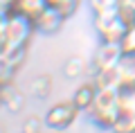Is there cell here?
Instances as JSON below:
<instances>
[{
    "instance_id": "obj_10",
    "label": "cell",
    "mask_w": 135,
    "mask_h": 133,
    "mask_svg": "<svg viewBox=\"0 0 135 133\" xmlns=\"http://www.w3.org/2000/svg\"><path fill=\"white\" fill-rule=\"evenodd\" d=\"M110 133H135V111L119 108V115H117Z\"/></svg>"
},
{
    "instance_id": "obj_1",
    "label": "cell",
    "mask_w": 135,
    "mask_h": 133,
    "mask_svg": "<svg viewBox=\"0 0 135 133\" xmlns=\"http://www.w3.org/2000/svg\"><path fill=\"white\" fill-rule=\"evenodd\" d=\"M88 113L97 126H101L104 131H110L119 115V88H97L95 104Z\"/></svg>"
},
{
    "instance_id": "obj_3",
    "label": "cell",
    "mask_w": 135,
    "mask_h": 133,
    "mask_svg": "<svg viewBox=\"0 0 135 133\" xmlns=\"http://www.w3.org/2000/svg\"><path fill=\"white\" fill-rule=\"evenodd\" d=\"M79 115V108L72 104V102H61V104H54L45 111V117H43V124L52 131H65L74 124Z\"/></svg>"
},
{
    "instance_id": "obj_8",
    "label": "cell",
    "mask_w": 135,
    "mask_h": 133,
    "mask_svg": "<svg viewBox=\"0 0 135 133\" xmlns=\"http://www.w3.org/2000/svg\"><path fill=\"white\" fill-rule=\"evenodd\" d=\"M119 70V79H122V88L126 86H135V52L133 54H124L117 66Z\"/></svg>"
},
{
    "instance_id": "obj_5",
    "label": "cell",
    "mask_w": 135,
    "mask_h": 133,
    "mask_svg": "<svg viewBox=\"0 0 135 133\" xmlns=\"http://www.w3.org/2000/svg\"><path fill=\"white\" fill-rule=\"evenodd\" d=\"M63 20H65V16H63L59 9H54V7L47 5L38 16H36V18H34V32H41V34H56L59 29H61Z\"/></svg>"
},
{
    "instance_id": "obj_18",
    "label": "cell",
    "mask_w": 135,
    "mask_h": 133,
    "mask_svg": "<svg viewBox=\"0 0 135 133\" xmlns=\"http://www.w3.org/2000/svg\"><path fill=\"white\" fill-rule=\"evenodd\" d=\"M0 133H2V131H0Z\"/></svg>"
},
{
    "instance_id": "obj_9",
    "label": "cell",
    "mask_w": 135,
    "mask_h": 133,
    "mask_svg": "<svg viewBox=\"0 0 135 133\" xmlns=\"http://www.w3.org/2000/svg\"><path fill=\"white\" fill-rule=\"evenodd\" d=\"M2 106L9 113H18L25 106V97L20 90H14L11 86H2Z\"/></svg>"
},
{
    "instance_id": "obj_11",
    "label": "cell",
    "mask_w": 135,
    "mask_h": 133,
    "mask_svg": "<svg viewBox=\"0 0 135 133\" xmlns=\"http://www.w3.org/2000/svg\"><path fill=\"white\" fill-rule=\"evenodd\" d=\"M32 93H34V97H38V99H47V97L52 95V79L45 77V75L36 77L34 84H32Z\"/></svg>"
},
{
    "instance_id": "obj_16",
    "label": "cell",
    "mask_w": 135,
    "mask_h": 133,
    "mask_svg": "<svg viewBox=\"0 0 135 133\" xmlns=\"http://www.w3.org/2000/svg\"><path fill=\"white\" fill-rule=\"evenodd\" d=\"M119 0H92V11L99 9V7H117Z\"/></svg>"
},
{
    "instance_id": "obj_13",
    "label": "cell",
    "mask_w": 135,
    "mask_h": 133,
    "mask_svg": "<svg viewBox=\"0 0 135 133\" xmlns=\"http://www.w3.org/2000/svg\"><path fill=\"white\" fill-rule=\"evenodd\" d=\"M45 2H47L50 7H54V9H59L65 18H70V16L79 9V0H45Z\"/></svg>"
},
{
    "instance_id": "obj_7",
    "label": "cell",
    "mask_w": 135,
    "mask_h": 133,
    "mask_svg": "<svg viewBox=\"0 0 135 133\" xmlns=\"http://www.w3.org/2000/svg\"><path fill=\"white\" fill-rule=\"evenodd\" d=\"M45 7H47L45 0H16V5H14V9H11V11L25 16V18H29L34 23V18H36Z\"/></svg>"
},
{
    "instance_id": "obj_6",
    "label": "cell",
    "mask_w": 135,
    "mask_h": 133,
    "mask_svg": "<svg viewBox=\"0 0 135 133\" xmlns=\"http://www.w3.org/2000/svg\"><path fill=\"white\" fill-rule=\"evenodd\" d=\"M95 97H97V84L95 81H86L74 90L70 102L79 108V113H88L92 108V104H95Z\"/></svg>"
},
{
    "instance_id": "obj_4",
    "label": "cell",
    "mask_w": 135,
    "mask_h": 133,
    "mask_svg": "<svg viewBox=\"0 0 135 133\" xmlns=\"http://www.w3.org/2000/svg\"><path fill=\"white\" fill-rule=\"evenodd\" d=\"M122 57H124L122 43L101 41L97 52H95V57H92V66H95V70H113V68L119 66Z\"/></svg>"
},
{
    "instance_id": "obj_12",
    "label": "cell",
    "mask_w": 135,
    "mask_h": 133,
    "mask_svg": "<svg viewBox=\"0 0 135 133\" xmlns=\"http://www.w3.org/2000/svg\"><path fill=\"white\" fill-rule=\"evenodd\" d=\"M83 72H86V63H83V59H79V57L68 59V63L63 66V75H65L68 79H79Z\"/></svg>"
},
{
    "instance_id": "obj_15",
    "label": "cell",
    "mask_w": 135,
    "mask_h": 133,
    "mask_svg": "<svg viewBox=\"0 0 135 133\" xmlns=\"http://www.w3.org/2000/svg\"><path fill=\"white\" fill-rule=\"evenodd\" d=\"M23 133H41V120L38 117H27L23 122Z\"/></svg>"
},
{
    "instance_id": "obj_2",
    "label": "cell",
    "mask_w": 135,
    "mask_h": 133,
    "mask_svg": "<svg viewBox=\"0 0 135 133\" xmlns=\"http://www.w3.org/2000/svg\"><path fill=\"white\" fill-rule=\"evenodd\" d=\"M34 34V23L25 16L9 11L7 16V25H5V34H2V50L9 48H27L29 36Z\"/></svg>"
},
{
    "instance_id": "obj_17",
    "label": "cell",
    "mask_w": 135,
    "mask_h": 133,
    "mask_svg": "<svg viewBox=\"0 0 135 133\" xmlns=\"http://www.w3.org/2000/svg\"><path fill=\"white\" fill-rule=\"evenodd\" d=\"M0 104H2V86H0Z\"/></svg>"
},
{
    "instance_id": "obj_14",
    "label": "cell",
    "mask_w": 135,
    "mask_h": 133,
    "mask_svg": "<svg viewBox=\"0 0 135 133\" xmlns=\"http://www.w3.org/2000/svg\"><path fill=\"white\" fill-rule=\"evenodd\" d=\"M122 50H124V54H133L135 52V20L126 27V34H124V38H122Z\"/></svg>"
}]
</instances>
